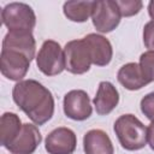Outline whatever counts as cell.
<instances>
[{
	"label": "cell",
	"instance_id": "1",
	"mask_svg": "<svg viewBox=\"0 0 154 154\" xmlns=\"http://www.w3.org/2000/svg\"><path fill=\"white\" fill-rule=\"evenodd\" d=\"M14 103L35 125H43L54 114V97L52 93L35 79L18 82L12 90Z\"/></svg>",
	"mask_w": 154,
	"mask_h": 154
},
{
	"label": "cell",
	"instance_id": "2",
	"mask_svg": "<svg viewBox=\"0 0 154 154\" xmlns=\"http://www.w3.org/2000/svg\"><path fill=\"white\" fill-rule=\"evenodd\" d=\"M114 132L126 150H138L147 144V128L134 114H123L114 123Z\"/></svg>",
	"mask_w": 154,
	"mask_h": 154
},
{
	"label": "cell",
	"instance_id": "3",
	"mask_svg": "<svg viewBox=\"0 0 154 154\" xmlns=\"http://www.w3.org/2000/svg\"><path fill=\"white\" fill-rule=\"evenodd\" d=\"M1 19L8 31H32L36 25L32 8L24 2L7 4L1 11Z\"/></svg>",
	"mask_w": 154,
	"mask_h": 154
},
{
	"label": "cell",
	"instance_id": "4",
	"mask_svg": "<svg viewBox=\"0 0 154 154\" xmlns=\"http://www.w3.org/2000/svg\"><path fill=\"white\" fill-rule=\"evenodd\" d=\"M36 65L46 76H55L61 73L66 69L64 49L57 41H45L36 55Z\"/></svg>",
	"mask_w": 154,
	"mask_h": 154
},
{
	"label": "cell",
	"instance_id": "5",
	"mask_svg": "<svg viewBox=\"0 0 154 154\" xmlns=\"http://www.w3.org/2000/svg\"><path fill=\"white\" fill-rule=\"evenodd\" d=\"M64 54L66 70L73 75L88 72L93 64L89 47L83 38L69 41L64 47Z\"/></svg>",
	"mask_w": 154,
	"mask_h": 154
},
{
	"label": "cell",
	"instance_id": "6",
	"mask_svg": "<svg viewBox=\"0 0 154 154\" xmlns=\"http://www.w3.org/2000/svg\"><path fill=\"white\" fill-rule=\"evenodd\" d=\"M120 12L113 0L94 1L91 20L95 29L100 32H111L120 23Z\"/></svg>",
	"mask_w": 154,
	"mask_h": 154
},
{
	"label": "cell",
	"instance_id": "7",
	"mask_svg": "<svg viewBox=\"0 0 154 154\" xmlns=\"http://www.w3.org/2000/svg\"><path fill=\"white\" fill-rule=\"evenodd\" d=\"M31 60L23 53L10 49H1L0 70L1 73L11 81L20 82L25 77Z\"/></svg>",
	"mask_w": 154,
	"mask_h": 154
},
{
	"label": "cell",
	"instance_id": "8",
	"mask_svg": "<svg viewBox=\"0 0 154 154\" xmlns=\"http://www.w3.org/2000/svg\"><path fill=\"white\" fill-rule=\"evenodd\" d=\"M63 107L65 116L72 120H85L93 113L90 99L88 94L81 89L70 90L67 94H65Z\"/></svg>",
	"mask_w": 154,
	"mask_h": 154
},
{
	"label": "cell",
	"instance_id": "9",
	"mask_svg": "<svg viewBox=\"0 0 154 154\" xmlns=\"http://www.w3.org/2000/svg\"><path fill=\"white\" fill-rule=\"evenodd\" d=\"M77 137L69 128H57L51 131L45 141V148L48 154H72L76 150Z\"/></svg>",
	"mask_w": 154,
	"mask_h": 154
},
{
	"label": "cell",
	"instance_id": "10",
	"mask_svg": "<svg viewBox=\"0 0 154 154\" xmlns=\"http://www.w3.org/2000/svg\"><path fill=\"white\" fill-rule=\"evenodd\" d=\"M42 141L36 125L24 123L14 141L6 148L12 154H32Z\"/></svg>",
	"mask_w": 154,
	"mask_h": 154
},
{
	"label": "cell",
	"instance_id": "11",
	"mask_svg": "<svg viewBox=\"0 0 154 154\" xmlns=\"http://www.w3.org/2000/svg\"><path fill=\"white\" fill-rule=\"evenodd\" d=\"M2 49L17 51L30 60L35 58L36 42L31 31H8L2 40Z\"/></svg>",
	"mask_w": 154,
	"mask_h": 154
},
{
	"label": "cell",
	"instance_id": "12",
	"mask_svg": "<svg viewBox=\"0 0 154 154\" xmlns=\"http://www.w3.org/2000/svg\"><path fill=\"white\" fill-rule=\"evenodd\" d=\"M83 40L87 42L90 55H91V63L96 66H106L112 60L113 49L111 46V42L102 35L99 34H88L83 37Z\"/></svg>",
	"mask_w": 154,
	"mask_h": 154
},
{
	"label": "cell",
	"instance_id": "13",
	"mask_svg": "<svg viewBox=\"0 0 154 154\" xmlns=\"http://www.w3.org/2000/svg\"><path fill=\"white\" fill-rule=\"evenodd\" d=\"M95 111L100 116L111 113L119 102V93L117 88L108 81H102L99 84L96 96L93 100Z\"/></svg>",
	"mask_w": 154,
	"mask_h": 154
},
{
	"label": "cell",
	"instance_id": "14",
	"mask_svg": "<svg viewBox=\"0 0 154 154\" xmlns=\"http://www.w3.org/2000/svg\"><path fill=\"white\" fill-rule=\"evenodd\" d=\"M83 149L85 154H113L114 148L108 135L100 130H89L83 137Z\"/></svg>",
	"mask_w": 154,
	"mask_h": 154
},
{
	"label": "cell",
	"instance_id": "15",
	"mask_svg": "<svg viewBox=\"0 0 154 154\" xmlns=\"http://www.w3.org/2000/svg\"><path fill=\"white\" fill-rule=\"evenodd\" d=\"M117 78L118 82L128 90H138L149 84L143 76L140 65L136 63H128L123 65L117 73Z\"/></svg>",
	"mask_w": 154,
	"mask_h": 154
},
{
	"label": "cell",
	"instance_id": "16",
	"mask_svg": "<svg viewBox=\"0 0 154 154\" xmlns=\"http://www.w3.org/2000/svg\"><path fill=\"white\" fill-rule=\"evenodd\" d=\"M22 122L20 118L12 112H5L1 116V144L2 147L7 148L14 138L18 136L19 131L22 130Z\"/></svg>",
	"mask_w": 154,
	"mask_h": 154
},
{
	"label": "cell",
	"instance_id": "17",
	"mask_svg": "<svg viewBox=\"0 0 154 154\" xmlns=\"http://www.w3.org/2000/svg\"><path fill=\"white\" fill-rule=\"evenodd\" d=\"M94 1H66L63 6L67 19L76 23H83L91 17Z\"/></svg>",
	"mask_w": 154,
	"mask_h": 154
},
{
	"label": "cell",
	"instance_id": "18",
	"mask_svg": "<svg viewBox=\"0 0 154 154\" xmlns=\"http://www.w3.org/2000/svg\"><path fill=\"white\" fill-rule=\"evenodd\" d=\"M140 67L148 83L154 81V51H147L140 57Z\"/></svg>",
	"mask_w": 154,
	"mask_h": 154
},
{
	"label": "cell",
	"instance_id": "19",
	"mask_svg": "<svg viewBox=\"0 0 154 154\" xmlns=\"http://www.w3.org/2000/svg\"><path fill=\"white\" fill-rule=\"evenodd\" d=\"M116 4L119 8L122 17H131L137 14L143 4L141 0H116Z\"/></svg>",
	"mask_w": 154,
	"mask_h": 154
},
{
	"label": "cell",
	"instance_id": "20",
	"mask_svg": "<svg viewBox=\"0 0 154 154\" xmlns=\"http://www.w3.org/2000/svg\"><path fill=\"white\" fill-rule=\"evenodd\" d=\"M141 111L150 122H154V91L147 94L141 100Z\"/></svg>",
	"mask_w": 154,
	"mask_h": 154
},
{
	"label": "cell",
	"instance_id": "21",
	"mask_svg": "<svg viewBox=\"0 0 154 154\" xmlns=\"http://www.w3.org/2000/svg\"><path fill=\"white\" fill-rule=\"evenodd\" d=\"M143 42L149 51H154V20H149L143 28Z\"/></svg>",
	"mask_w": 154,
	"mask_h": 154
},
{
	"label": "cell",
	"instance_id": "22",
	"mask_svg": "<svg viewBox=\"0 0 154 154\" xmlns=\"http://www.w3.org/2000/svg\"><path fill=\"white\" fill-rule=\"evenodd\" d=\"M147 143L150 149L154 150V122H152L147 128Z\"/></svg>",
	"mask_w": 154,
	"mask_h": 154
},
{
	"label": "cell",
	"instance_id": "23",
	"mask_svg": "<svg viewBox=\"0 0 154 154\" xmlns=\"http://www.w3.org/2000/svg\"><path fill=\"white\" fill-rule=\"evenodd\" d=\"M148 13H149L150 18L154 20V0L149 1V4H148Z\"/></svg>",
	"mask_w": 154,
	"mask_h": 154
}]
</instances>
